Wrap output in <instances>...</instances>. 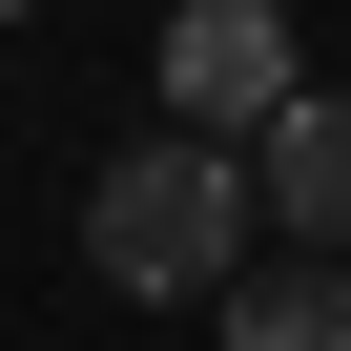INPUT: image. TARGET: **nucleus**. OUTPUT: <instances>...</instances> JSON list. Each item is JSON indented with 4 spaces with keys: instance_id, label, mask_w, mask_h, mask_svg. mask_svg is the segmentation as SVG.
Returning a JSON list of instances; mask_svg holds the SVG:
<instances>
[{
    "instance_id": "f03ea898",
    "label": "nucleus",
    "mask_w": 351,
    "mask_h": 351,
    "mask_svg": "<svg viewBox=\"0 0 351 351\" xmlns=\"http://www.w3.org/2000/svg\"><path fill=\"white\" fill-rule=\"evenodd\" d=\"M165 124H186V145H269L310 83H289V0H186V21H165Z\"/></svg>"
},
{
    "instance_id": "f257e3e1",
    "label": "nucleus",
    "mask_w": 351,
    "mask_h": 351,
    "mask_svg": "<svg viewBox=\"0 0 351 351\" xmlns=\"http://www.w3.org/2000/svg\"><path fill=\"white\" fill-rule=\"evenodd\" d=\"M83 248H104V289H145V310H228V269L269 248V186H248V145H186V124H165V145H124L104 165V186H83Z\"/></svg>"
},
{
    "instance_id": "20e7f679",
    "label": "nucleus",
    "mask_w": 351,
    "mask_h": 351,
    "mask_svg": "<svg viewBox=\"0 0 351 351\" xmlns=\"http://www.w3.org/2000/svg\"><path fill=\"white\" fill-rule=\"evenodd\" d=\"M228 351H351V248H248L228 269Z\"/></svg>"
},
{
    "instance_id": "39448f33",
    "label": "nucleus",
    "mask_w": 351,
    "mask_h": 351,
    "mask_svg": "<svg viewBox=\"0 0 351 351\" xmlns=\"http://www.w3.org/2000/svg\"><path fill=\"white\" fill-rule=\"evenodd\" d=\"M0 21H21V0H0Z\"/></svg>"
},
{
    "instance_id": "7ed1b4c3",
    "label": "nucleus",
    "mask_w": 351,
    "mask_h": 351,
    "mask_svg": "<svg viewBox=\"0 0 351 351\" xmlns=\"http://www.w3.org/2000/svg\"><path fill=\"white\" fill-rule=\"evenodd\" d=\"M248 186H269V248H351V83H310L248 145Z\"/></svg>"
}]
</instances>
